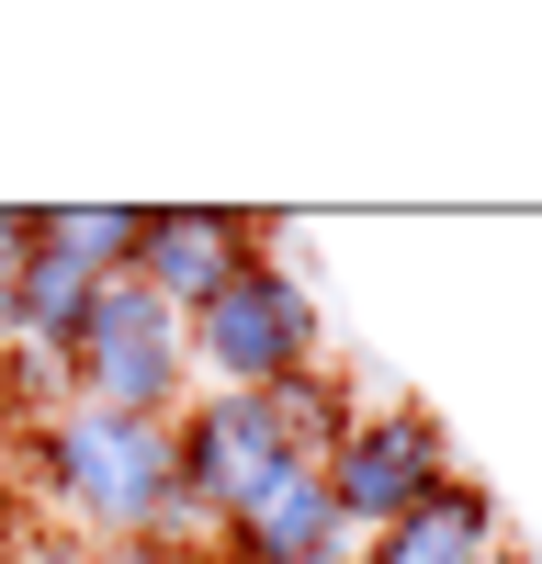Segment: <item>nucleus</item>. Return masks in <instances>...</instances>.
I'll return each instance as SVG.
<instances>
[{
    "instance_id": "obj_11",
    "label": "nucleus",
    "mask_w": 542,
    "mask_h": 564,
    "mask_svg": "<svg viewBox=\"0 0 542 564\" xmlns=\"http://www.w3.org/2000/svg\"><path fill=\"white\" fill-rule=\"evenodd\" d=\"M34 260V204H0V339H12V282Z\"/></svg>"
},
{
    "instance_id": "obj_10",
    "label": "nucleus",
    "mask_w": 542,
    "mask_h": 564,
    "mask_svg": "<svg viewBox=\"0 0 542 564\" xmlns=\"http://www.w3.org/2000/svg\"><path fill=\"white\" fill-rule=\"evenodd\" d=\"M260 406H271V430H283L294 463H328V441L350 430V384H339L328 361H316V372H283V384H260Z\"/></svg>"
},
{
    "instance_id": "obj_13",
    "label": "nucleus",
    "mask_w": 542,
    "mask_h": 564,
    "mask_svg": "<svg viewBox=\"0 0 542 564\" xmlns=\"http://www.w3.org/2000/svg\"><path fill=\"white\" fill-rule=\"evenodd\" d=\"M0 564H23V553H12V531H0Z\"/></svg>"
},
{
    "instance_id": "obj_2",
    "label": "nucleus",
    "mask_w": 542,
    "mask_h": 564,
    "mask_svg": "<svg viewBox=\"0 0 542 564\" xmlns=\"http://www.w3.org/2000/svg\"><path fill=\"white\" fill-rule=\"evenodd\" d=\"M181 350H193V384L260 395V384H283V372L328 361V327H316V294H305V271L283 249H249L193 316H181Z\"/></svg>"
},
{
    "instance_id": "obj_4",
    "label": "nucleus",
    "mask_w": 542,
    "mask_h": 564,
    "mask_svg": "<svg viewBox=\"0 0 542 564\" xmlns=\"http://www.w3.org/2000/svg\"><path fill=\"white\" fill-rule=\"evenodd\" d=\"M452 475V430L419 406V395H395V406H350V430L328 441V463H316V486H328V508L373 542L384 520H406L430 486Z\"/></svg>"
},
{
    "instance_id": "obj_12",
    "label": "nucleus",
    "mask_w": 542,
    "mask_h": 564,
    "mask_svg": "<svg viewBox=\"0 0 542 564\" xmlns=\"http://www.w3.org/2000/svg\"><path fill=\"white\" fill-rule=\"evenodd\" d=\"M12 553L23 564H113L102 542H79V531H12Z\"/></svg>"
},
{
    "instance_id": "obj_9",
    "label": "nucleus",
    "mask_w": 542,
    "mask_h": 564,
    "mask_svg": "<svg viewBox=\"0 0 542 564\" xmlns=\"http://www.w3.org/2000/svg\"><path fill=\"white\" fill-rule=\"evenodd\" d=\"M34 249L68 260L79 282H124V260H136V204H34Z\"/></svg>"
},
{
    "instance_id": "obj_14",
    "label": "nucleus",
    "mask_w": 542,
    "mask_h": 564,
    "mask_svg": "<svg viewBox=\"0 0 542 564\" xmlns=\"http://www.w3.org/2000/svg\"><path fill=\"white\" fill-rule=\"evenodd\" d=\"M0 508H12V486H0Z\"/></svg>"
},
{
    "instance_id": "obj_8",
    "label": "nucleus",
    "mask_w": 542,
    "mask_h": 564,
    "mask_svg": "<svg viewBox=\"0 0 542 564\" xmlns=\"http://www.w3.org/2000/svg\"><path fill=\"white\" fill-rule=\"evenodd\" d=\"M361 564H509V508H497L475 475H441L406 520H384L361 542Z\"/></svg>"
},
{
    "instance_id": "obj_7",
    "label": "nucleus",
    "mask_w": 542,
    "mask_h": 564,
    "mask_svg": "<svg viewBox=\"0 0 542 564\" xmlns=\"http://www.w3.org/2000/svg\"><path fill=\"white\" fill-rule=\"evenodd\" d=\"M215 564H361V531L328 508L316 463H294V475H271L238 520L215 531Z\"/></svg>"
},
{
    "instance_id": "obj_5",
    "label": "nucleus",
    "mask_w": 542,
    "mask_h": 564,
    "mask_svg": "<svg viewBox=\"0 0 542 564\" xmlns=\"http://www.w3.org/2000/svg\"><path fill=\"white\" fill-rule=\"evenodd\" d=\"M271 475H294L283 430H271V406H260V395H215V384H193V406L170 417V486L226 531Z\"/></svg>"
},
{
    "instance_id": "obj_3",
    "label": "nucleus",
    "mask_w": 542,
    "mask_h": 564,
    "mask_svg": "<svg viewBox=\"0 0 542 564\" xmlns=\"http://www.w3.org/2000/svg\"><path fill=\"white\" fill-rule=\"evenodd\" d=\"M57 372H68V406H90V417H170L193 406V350H181V316L159 305V294H136V282H102L90 294V316H79V339L57 350Z\"/></svg>"
},
{
    "instance_id": "obj_1",
    "label": "nucleus",
    "mask_w": 542,
    "mask_h": 564,
    "mask_svg": "<svg viewBox=\"0 0 542 564\" xmlns=\"http://www.w3.org/2000/svg\"><path fill=\"white\" fill-rule=\"evenodd\" d=\"M23 486H45V508L79 542H148L170 486V430L159 417H90V406H45L23 417Z\"/></svg>"
},
{
    "instance_id": "obj_6",
    "label": "nucleus",
    "mask_w": 542,
    "mask_h": 564,
    "mask_svg": "<svg viewBox=\"0 0 542 564\" xmlns=\"http://www.w3.org/2000/svg\"><path fill=\"white\" fill-rule=\"evenodd\" d=\"M249 249H283V226L249 215V204H136V260H124V282H136V294H159L170 316H193Z\"/></svg>"
}]
</instances>
